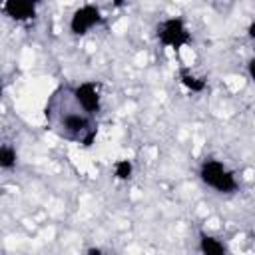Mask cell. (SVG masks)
<instances>
[{"label":"cell","mask_w":255,"mask_h":255,"mask_svg":"<svg viewBox=\"0 0 255 255\" xmlns=\"http://www.w3.org/2000/svg\"><path fill=\"white\" fill-rule=\"evenodd\" d=\"M46 120L58 135L78 141L86 147H90L98 135V124L94 118L86 114L76 104L74 94L66 90H58L50 98L46 106Z\"/></svg>","instance_id":"6da1fadb"},{"label":"cell","mask_w":255,"mask_h":255,"mask_svg":"<svg viewBox=\"0 0 255 255\" xmlns=\"http://www.w3.org/2000/svg\"><path fill=\"white\" fill-rule=\"evenodd\" d=\"M199 179L217 193H235L239 187L233 171L219 159H205L199 165Z\"/></svg>","instance_id":"7a4b0ae2"},{"label":"cell","mask_w":255,"mask_h":255,"mask_svg":"<svg viewBox=\"0 0 255 255\" xmlns=\"http://www.w3.org/2000/svg\"><path fill=\"white\" fill-rule=\"evenodd\" d=\"M155 36H157L159 44L169 50H179L191 42V34L181 16H169V18L161 20L155 28Z\"/></svg>","instance_id":"3957f363"},{"label":"cell","mask_w":255,"mask_h":255,"mask_svg":"<svg viewBox=\"0 0 255 255\" xmlns=\"http://www.w3.org/2000/svg\"><path fill=\"white\" fill-rule=\"evenodd\" d=\"M72 94H74L76 104L86 114H90L92 118H96L100 114V110H102V92H100L98 82H92V80L80 82L78 86L72 88Z\"/></svg>","instance_id":"277c9868"},{"label":"cell","mask_w":255,"mask_h":255,"mask_svg":"<svg viewBox=\"0 0 255 255\" xmlns=\"http://www.w3.org/2000/svg\"><path fill=\"white\" fill-rule=\"evenodd\" d=\"M102 20H104L102 10L96 4H82L70 16V32L74 36H84L92 28H96L98 24H102Z\"/></svg>","instance_id":"5b68a950"},{"label":"cell","mask_w":255,"mask_h":255,"mask_svg":"<svg viewBox=\"0 0 255 255\" xmlns=\"http://www.w3.org/2000/svg\"><path fill=\"white\" fill-rule=\"evenodd\" d=\"M0 8L14 22H30L38 14V4L32 0H6Z\"/></svg>","instance_id":"8992f818"},{"label":"cell","mask_w":255,"mask_h":255,"mask_svg":"<svg viewBox=\"0 0 255 255\" xmlns=\"http://www.w3.org/2000/svg\"><path fill=\"white\" fill-rule=\"evenodd\" d=\"M199 251L201 255H227L225 245L217 237L207 233H199Z\"/></svg>","instance_id":"52a82bcc"},{"label":"cell","mask_w":255,"mask_h":255,"mask_svg":"<svg viewBox=\"0 0 255 255\" xmlns=\"http://www.w3.org/2000/svg\"><path fill=\"white\" fill-rule=\"evenodd\" d=\"M179 82H181V86H183L185 90H189L191 94H201V92L207 88L205 80L197 78V76L191 74L187 68H181V70H179Z\"/></svg>","instance_id":"ba28073f"},{"label":"cell","mask_w":255,"mask_h":255,"mask_svg":"<svg viewBox=\"0 0 255 255\" xmlns=\"http://www.w3.org/2000/svg\"><path fill=\"white\" fill-rule=\"evenodd\" d=\"M16 163H18V153H16V149H14L10 143H2V145H0V167H2L4 171H10V169L16 167Z\"/></svg>","instance_id":"9c48e42d"},{"label":"cell","mask_w":255,"mask_h":255,"mask_svg":"<svg viewBox=\"0 0 255 255\" xmlns=\"http://www.w3.org/2000/svg\"><path fill=\"white\" fill-rule=\"evenodd\" d=\"M133 175V163L131 159H116L114 161V177L120 181H128Z\"/></svg>","instance_id":"30bf717a"},{"label":"cell","mask_w":255,"mask_h":255,"mask_svg":"<svg viewBox=\"0 0 255 255\" xmlns=\"http://www.w3.org/2000/svg\"><path fill=\"white\" fill-rule=\"evenodd\" d=\"M247 74H249V78L255 82V56L249 60V64H247Z\"/></svg>","instance_id":"8fae6325"},{"label":"cell","mask_w":255,"mask_h":255,"mask_svg":"<svg viewBox=\"0 0 255 255\" xmlns=\"http://www.w3.org/2000/svg\"><path fill=\"white\" fill-rule=\"evenodd\" d=\"M86 255H110V253H106V251L100 249V247H90V249L86 251Z\"/></svg>","instance_id":"7c38bea8"},{"label":"cell","mask_w":255,"mask_h":255,"mask_svg":"<svg viewBox=\"0 0 255 255\" xmlns=\"http://www.w3.org/2000/svg\"><path fill=\"white\" fill-rule=\"evenodd\" d=\"M247 36H249L251 40H255V22L249 24V28H247Z\"/></svg>","instance_id":"4fadbf2b"}]
</instances>
